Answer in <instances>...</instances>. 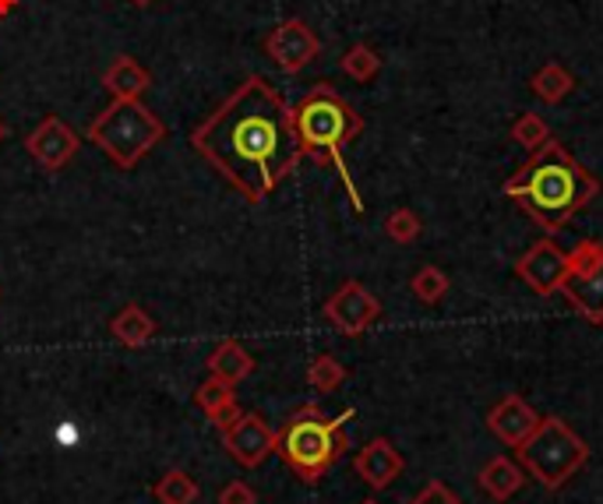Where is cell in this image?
Masks as SVG:
<instances>
[{
    "instance_id": "cell-1",
    "label": "cell",
    "mask_w": 603,
    "mask_h": 504,
    "mask_svg": "<svg viewBox=\"0 0 603 504\" xmlns=\"http://www.w3.org/2000/svg\"><path fill=\"white\" fill-rule=\"evenodd\" d=\"M191 145L251 205H261L304 159L290 103L258 75L191 131Z\"/></svg>"
},
{
    "instance_id": "cell-2",
    "label": "cell",
    "mask_w": 603,
    "mask_h": 504,
    "mask_svg": "<svg viewBox=\"0 0 603 504\" xmlns=\"http://www.w3.org/2000/svg\"><path fill=\"white\" fill-rule=\"evenodd\" d=\"M600 194V180L572 156V152L547 138V142L529 152V159L504 180V198H512L523 212L533 216L540 230L557 233L568 227L572 216Z\"/></svg>"
},
{
    "instance_id": "cell-3",
    "label": "cell",
    "mask_w": 603,
    "mask_h": 504,
    "mask_svg": "<svg viewBox=\"0 0 603 504\" xmlns=\"http://www.w3.org/2000/svg\"><path fill=\"white\" fill-rule=\"evenodd\" d=\"M293 128H297V142H300L304 156L329 163L332 170L339 173L349 202H354V212H363L357 184L343 163V148L363 131V117L329 86V81H318V86L304 95V103L293 109Z\"/></svg>"
},
{
    "instance_id": "cell-4",
    "label": "cell",
    "mask_w": 603,
    "mask_h": 504,
    "mask_svg": "<svg viewBox=\"0 0 603 504\" xmlns=\"http://www.w3.org/2000/svg\"><path fill=\"white\" fill-rule=\"evenodd\" d=\"M354 410H343L339 416H325L318 405H304L290 416L286 430L275 438V452L290 462V469L307 483H318L349 448L346 424L354 419Z\"/></svg>"
},
{
    "instance_id": "cell-5",
    "label": "cell",
    "mask_w": 603,
    "mask_h": 504,
    "mask_svg": "<svg viewBox=\"0 0 603 504\" xmlns=\"http://www.w3.org/2000/svg\"><path fill=\"white\" fill-rule=\"evenodd\" d=\"M163 120L138 100H114L92 120L89 142L100 145L120 170H134L163 142Z\"/></svg>"
},
{
    "instance_id": "cell-6",
    "label": "cell",
    "mask_w": 603,
    "mask_h": 504,
    "mask_svg": "<svg viewBox=\"0 0 603 504\" xmlns=\"http://www.w3.org/2000/svg\"><path fill=\"white\" fill-rule=\"evenodd\" d=\"M515 452L523 458V469L547 490L565 487L589 462V444L561 416H540L537 430Z\"/></svg>"
},
{
    "instance_id": "cell-7",
    "label": "cell",
    "mask_w": 603,
    "mask_h": 504,
    "mask_svg": "<svg viewBox=\"0 0 603 504\" xmlns=\"http://www.w3.org/2000/svg\"><path fill=\"white\" fill-rule=\"evenodd\" d=\"M557 293L586 318L589 325H603V244L579 241L568 250V272L561 279Z\"/></svg>"
},
{
    "instance_id": "cell-8",
    "label": "cell",
    "mask_w": 603,
    "mask_h": 504,
    "mask_svg": "<svg viewBox=\"0 0 603 504\" xmlns=\"http://www.w3.org/2000/svg\"><path fill=\"white\" fill-rule=\"evenodd\" d=\"M265 53H269L283 75H297L321 53V39L304 18H286L265 39Z\"/></svg>"
},
{
    "instance_id": "cell-9",
    "label": "cell",
    "mask_w": 603,
    "mask_h": 504,
    "mask_svg": "<svg viewBox=\"0 0 603 504\" xmlns=\"http://www.w3.org/2000/svg\"><path fill=\"white\" fill-rule=\"evenodd\" d=\"M325 318L343 335H363L382 318V303H377L374 293H368V286L349 279L325 300Z\"/></svg>"
},
{
    "instance_id": "cell-10",
    "label": "cell",
    "mask_w": 603,
    "mask_h": 504,
    "mask_svg": "<svg viewBox=\"0 0 603 504\" xmlns=\"http://www.w3.org/2000/svg\"><path fill=\"white\" fill-rule=\"evenodd\" d=\"M565 272H568V250L554 244L551 236L537 241L523 258L515 261V275L523 279L537 297H551V293H557Z\"/></svg>"
},
{
    "instance_id": "cell-11",
    "label": "cell",
    "mask_w": 603,
    "mask_h": 504,
    "mask_svg": "<svg viewBox=\"0 0 603 504\" xmlns=\"http://www.w3.org/2000/svg\"><path fill=\"white\" fill-rule=\"evenodd\" d=\"M219 434H222V444H227V452L236 462H241V466H247V469L261 466V462L275 452V438H279V434L269 424H265L258 413H241V416L233 419V424H227Z\"/></svg>"
},
{
    "instance_id": "cell-12",
    "label": "cell",
    "mask_w": 603,
    "mask_h": 504,
    "mask_svg": "<svg viewBox=\"0 0 603 504\" xmlns=\"http://www.w3.org/2000/svg\"><path fill=\"white\" fill-rule=\"evenodd\" d=\"M78 134L67 128V124L61 117H47L39 128L25 138V148H29V156L43 166L47 173H57L64 170L67 163L75 159V152H78Z\"/></svg>"
},
{
    "instance_id": "cell-13",
    "label": "cell",
    "mask_w": 603,
    "mask_h": 504,
    "mask_svg": "<svg viewBox=\"0 0 603 504\" xmlns=\"http://www.w3.org/2000/svg\"><path fill=\"white\" fill-rule=\"evenodd\" d=\"M540 424V416L537 410L523 399V396H504L495 410L487 413V427L490 434L501 441V444H509V448H518L533 430H537Z\"/></svg>"
},
{
    "instance_id": "cell-14",
    "label": "cell",
    "mask_w": 603,
    "mask_h": 504,
    "mask_svg": "<svg viewBox=\"0 0 603 504\" xmlns=\"http://www.w3.org/2000/svg\"><path fill=\"white\" fill-rule=\"evenodd\" d=\"M354 469L371 490H385L402 473V455L396 452V444H392L388 438H374L357 452Z\"/></svg>"
},
{
    "instance_id": "cell-15",
    "label": "cell",
    "mask_w": 603,
    "mask_h": 504,
    "mask_svg": "<svg viewBox=\"0 0 603 504\" xmlns=\"http://www.w3.org/2000/svg\"><path fill=\"white\" fill-rule=\"evenodd\" d=\"M149 86H152L149 72L134 57H128V53L110 64L103 75V89L114 95V100H138Z\"/></svg>"
},
{
    "instance_id": "cell-16",
    "label": "cell",
    "mask_w": 603,
    "mask_h": 504,
    "mask_svg": "<svg viewBox=\"0 0 603 504\" xmlns=\"http://www.w3.org/2000/svg\"><path fill=\"white\" fill-rule=\"evenodd\" d=\"M194 402L202 405L205 416L213 419L219 430L241 416V410H236V399H233V385H227L216 374H208V382L198 385V396H194Z\"/></svg>"
},
{
    "instance_id": "cell-17",
    "label": "cell",
    "mask_w": 603,
    "mask_h": 504,
    "mask_svg": "<svg viewBox=\"0 0 603 504\" xmlns=\"http://www.w3.org/2000/svg\"><path fill=\"white\" fill-rule=\"evenodd\" d=\"M476 483H480V490L490 497V501H509L518 494V487H523V469L515 466L512 458H490L487 466L480 469V476H476Z\"/></svg>"
},
{
    "instance_id": "cell-18",
    "label": "cell",
    "mask_w": 603,
    "mask_h": 504,
    "mask_svg": "<svg viewBox=\"0 0 603 504\" xmlns=\"http://www.w3.org/2000/svg\"><path fill=\"white\" fill-rule=\"evenodd\" d=\"M255 371V360H251V353L241 346V343H219L213 349V357H208V374H216L222 377L227 385H236V382H244V377Z\"/></svg>"
},
{
    "instance_id": "cell-19",
    "label": "cell",
    "mask_w": 603,
    "mask_h": 504,
    "mask_svg": "<svg viewBox=\"0 0 603 504\" xmlns=\"http://www.w3.org/2000/svg\"><path fill=\"white\" fill-rule=\"evenodd\" d=\"M529 89H533V95H537V100L557 106L561 100H568V95H572L575 78H572V72H568L565 64L551 61V64H543L540 72L529 78Z\"/></svg>"
},
{
    "instance_id": "cell-20",
    "label": "cell",
    "mask_w": 603,
    "mask_h": 504,
    "mask_svg": "<svg viewBox=\"0 0 603 504\" xmlns=\"http://www.w3.org/2000/svg\"><path fill=\"white\" fill-rule=\"evenodd\" d=\"M110 332H114V339L124 346H145L152 335H156V321L145 314V307L128 303L114 321H110Z\"/></svg>"
},
{
    "instance_id": "cell-21",
    "label": "cell",
    "mask_w": 603,
    "mask_h": 504,
    "mask_svg": "<svg viewBox=\"0 0 603 504\" xmlns=\"http://www.w3.org/2000/svg\"><path fill=\"white\" fill-rule=\"evenodd\" d=\"M152 494H156L159 504H194L202 490H198V480H191V473L170 469L156 487H152Z\"/></svg>"
},
{
    "instance_id": "cell-22",
    "label": "cell",
    "mask_w": 603,
    "mask_h": 504,
    "mask_svg": "<svg viewBox=\"0 0 603 504\" xmlns=\"http://www.w3.org/2000/svg\"><path fill=\"white\" fill-rule=\"evenodd\" d=\"M509 138L515 145H523L526 152H537L547 138H551V128H547V120L540 114H518L515 124H512V131Z\"/></svg>"
},
{
    "instance_id": "cell-23",
    "label": "cell",
    "mask_w": 603,
    "mask_h": 504,
    "mask_svg": "<svg viewBox=\"0 0 603 504\" xmlns=\"http://www.w3.org/2000/svg\"><path fill=\"white\" fill-rule=\"evenodd\" d=\"M343 72L354 81H371L377 72H382V57H377L368 43H357L343 53Z\"/></svg>"
},
{
    "instance_id": "cell-24",
    "label": "cell",
    "mask_w": 603,
    "mask_h": 504,
    "mask_svg": "<svg viewBox=\"0 0 603 504\" xmlns=\"http://www.w3.org/2000/svg\"><path fill=\"white\" fill-rule=\"evenodd\" d=\"M307 382H311L315 391H335L346 382V367L332 353L315 357V363L307 367Z\"/></svg>"
},
{
    "instance_id": "cell-25",
    "label": "cell",
    "mask_w": 603,
    "mask_h": 504,
    "mask_svg": "<svg viewBox=\"0 0 603 504\" xmlns=\"http://www.w3.org/2000/svg\"><path fill=\"white\" fill-rule=\"evenodd\" d=\"M410 289H413V297L420 303H438L445 293H448V275L438 269V264H424V269L413 275Z\"/></svg>"
},
{
    "instance_id": "cell-26",
    "label": "cell",
    "mask_w": 603,
    "mask_h": 504,
    "mask_svg": "<svg viewBox=\"0 0 603 504\" xmlns=\"http://www.w3.org/2000/svg\"><path fill=\"white\" fill-rule=\"evenodd\" d=\"M420 230H424V222H420V216L410 212V208H396V212L385 219V233L396 244H413L420 236Z\"/></svg>"
},
{
    "instance_id": "cell-27",
    "label": "cell",
    "mask_w": 603,
    "mask_h": 504,
    "mask_svg": "<svg viewBox=\"0 0 603 504\" xmlns=\"http://www.w3.org/2000/svg\"><path fill=\"white\" fill-rule=\"evenodd\" d=\"M410 504H462V501H459L441 480H427V487L420 490V494H416Z\"/></svg>"
},
{
    "instance_id": "cell-28",
    "label": "cell",
    "mask_w": 603,
    "mask_h": 504,
    "mask_svg": "<svg viewBox=\"0 0 603 504\" xmlns=\"http://www.w3.org/2000/svg\"><path fill=\"white\" fill-rule=\"evenodd\" d=\"M219 504H258V494L244 480H236L219 490Z\"/></svg>"
},
{
    "instance_id": "cell-29",
    "label": "cell",
    "mask_w": 603,
    "mask_h": 504,
    "mask_svg": "<svg viewBox=\"0 0 603 504\" xmlns=\"http://www.w3.org/2000/svg\"><path fill=\"white\" fill-rule=\"evenodd\" d=\"M15 8H18V0H0V18L11 15V11H15Z\"/></svg>"
},
{
    "instance_id": "cell-30",
    "label": "cell",
    "mask_w": 603,
    "mask_h": 504,
    "mask_svg": "<svg viewBox=\"0 0 603 504\" xmlns=\"http://www.w3.org/2000/svg\"><path fill=\"white\" fill-rule=\"evenodd\" d=\"M4 138H8V124L0 120V142H4Z\"/></svg>"
},
{
    "instance_id": "cell-31",
    "label": "cell",
    "mask_w": 603,
    "mask_h": 504,
    "mask_svg": "<svg viewBox=\"0 0 603 504\" xmlns=\"http://www.w3.org/2000/svg\"><path fill=\"white\" fill-rule=\"evenodd\" d=\"M131 4H138V8H145V4H152V0H131Z\"/></svg>"
},
{
    "instance_id": "cell-32",
    "label": "cell",
    "mask_w": 603,
    "mask_h": 504,
    "mask_svg": "<svg viewBox=\"0 0 603 504\" xmlns=\"http://www.w3.org/2000/svg\"><path fill=\"white\" fill-rule=\"evenodd\" d=\"M363 504H377V501H363Z\"/></svg>"
}]
</instances>
